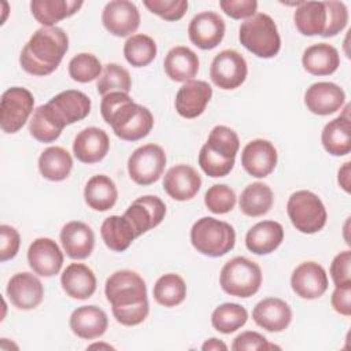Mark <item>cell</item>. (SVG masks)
<instances>
[{
	"mask_svg": "<svg viewBox=\"0 0 351 351\" xmlns=\"http://www.w3.org/2000/svg\"><path fill=\"white\" fill-rule=\"evenodd\" d=\"M351 163L350 162H346L340 170H339V177H337V181H339V185L346 191V192H350V186H351V180H350V174H351Z\"/></svg>",
	"mask_w": 351,
	"mask_h": 351,
	"instance_id": "f5cc1de1",
	"label": "cell"
},
{
	"mask_svg": "<svg viewBox=\"0 0 351 351\" xmlns=\"http://www.w3.org/2000/svg\"><path fill=\"white\" fill-rule=\"evenodd\" d=\"M240 141L236 132L228 126L213 128L207 143L200 148L199 166L210 177H225L233 166Z\"/></svg>",
	"mask_w": 351,
	"mask_h": 351,
	"instance_id": "3957f363",
	"label": "cell"
},
{
	"mask_svg": "<svg viewBox=\"0 0 351 351\" xmlns=\"http://www.w3.org/2000/svg\"><path fill=\"white\" fill-rule=\"evenodd\" d=\"M350 265H351V252L350 251H343L333 258V261L330 263V277L336 287L351 285Z\"/></svg>",
	"mask_w": 351,
	"mask_h": 351,
	"instance_id": "c3c4849f",
	"label": "cell"
},
{
	"mask_svg": "<svg viewBox=\"0 0 351 351\" xmlns=\"http://www.w3.org/2000/svg\"><path fill=\"white\" fill-rule=\"evenodd\" d=\"M101 22L107 32L117 37H126L140 26V12L134 3L128 0H114L106 4Z\"/></svg>",
	"mask_w": 351,
	"mask_h": 351,
	"instance_id": "4fadbf2b",
	"label": "cell"
},
{
	"mask_svg": "<svg viewBox=\"0 0 351 351\" xmlns=\"http://www.w3.org/2000/svg\"><path fill=\"white\" fill-rule=\"evenodd\" d=\"M329 8V27L326 37H333L344 27L348 22V10L344 3L341 1H326Z\"/></svg>",
	"mask_w": 351,
	"mask_h": 351,
	"instance_id": "f907efd6",
	"label": "cell"
},
{
	"mask_svg": "<svg viewBox=\"0 0 351 351\" xmlns=\"http://www.w3.org/2000/svg\"><path fill=\"white\" fill-rule=\"evenodd\" d=\"M123 55L133 67H144L155 59L156 44L147 34H133L123 45Z\"/></svg>",
	"mask_w": 351,
	"mask_h": 351,
	"instance_id": "f35d334b",
	"label": "cell"
},
{
	"mask_svg": "<svg viewBox=\"0 0 351 351\" xmlns=\"http://www.w3.org/2000/svg\"><path fill=\"white\" fill-rule=\"evenodd\" d=\"M7 296L16 308L32 310L43 302L44 287L33 273H16L7 284Z\"/></svg>",
	"mask_w": 351,
	"mask_h": 351,
	"instance_id": "e0dca14e",
	"label": "cell"
},
{
	"mask_svg": "<svg viewBox=\"0 0 351 351\" xmlns=\"http://www.w3.org/2000/svg\"><path fill=\"white\" fill-rule=\"evenodd\" d=\"M239 40L244 48L263 59L276 56L281 48L277 26L273 18L263 12L252 15L240 25Z\"/></svg>",
	"mask_w": 351,
	"mask_h": 351,
	"instance_id": "277c9868",
	"label": "cell"
},
{
	"mask_svg": "<svg viewBox=\"0 0 351 351\" xmlns=\"http://www.w3.org/2000/svg\"><path fill=\"white\" fill-rule=\"evenodd\" d=\"M60 241L69 258L85 259L93 251L95 233L85 222L71 221L62 228Z\"/></svg>",
	"mask_w": 351,
	"mask_h": 351,
	"instance_id": "d4e9b609",
	"label": "cell"
},
{
	"mask_svg": "<svg viewBox=\"0 0 351 351\" xmlns=\"http://www.w3.org/2000/svg\"><path fill=\"white\" fill-rule=\"evenodd\" d=\"M27 261L36 274L52 277L56 276L63 266V252L52 239L40 237L30 244Z\"/></svg>",
	"mask_w": 351,
	"mask_h": 351,
	"instance_id": "2e32d148",
	"label": "cell"
},
{
	"mask_svg": "<svg viewBox=\"0 0 351 351\" xmlns=\"http://www.w3.org/2000/svg\"><path fill=\"white\" fill-rule=\"evenodd\" d=\"M232 350L244 351V350H280L278 346L267 341L265 336L258 332L247 330L237 335L233 340Z\"/></svg>",
	"mask_w": 351,
	"mask_h": 351,
	"instance_id": "bcb514c9",
	"label": "cell"
},
{
	"mask_svg": "<svg viewBox=\"0 0 351 351\" xmlns=\"http://www.w3.org/2000/svg\"><path fill=\"white\" fill-rule=\"evenodd\" d=\"M219 7L233 19H248L255 15L258 3L255 0H221Z\"/></svg>",
	"mask_w": 351,
	"mask_h": 351,
	"instance_id": "681fc988",
	"label": "cell"
},
{
	"mask_svg": "<svg viewBox=\"0 0 351 351\" xmlns=\"http://www.w3.org/2000/svg\"><path fill=\"white\" fill-rule=\"evenodd\" d=\"M166 154L156 144H145L133 151L128 160L130 178L138 185H151L163 174Z\"/></svg>",
	"mask_w": 351,
	"mask_h": 351,
	"instance_id": "9c48e42d",
	"label": "cell"
},
{
	"mask_svg": "<svg viewBox=\"0 0 351 351\" xmlns=\"http://www.w3.org/2000/svg\"><path fill=\"white\" fill-rule=\"evenodd\" d=\"M188 36L193 45L200 49H213L225 36V22L214 11H204L192 18L188 26Z\"/></svg>",
	"mask_w": 351,
	"mask_h": 351,
	"instance_id": "5bb4252c",
	"label": "cell"
},
{
	"mask_svg": "<svg viewBox=\"0 0 351 351\" xmlns=\"http://www.w3.org/2000/svg\"><path fill=\"white\" fill-rule=\"evenodd\" d=\"M202 350L203 351H218V350L225 351V350H228V347H226V344L223 341H221V340H218L215 337H211L207 341H204V344L202 346Z\"/></svg>",
	"mask_w": 351,
	"mask_h": 351,
	"instance_id": "db71d44e",
	"label": "cell"
},
{
	"mask_svg": "<svg viewBox=\"0 0 351 351\" xmlns=\"http://www.w3.org/2000/svg\"><path fill=\"white\" fill-rule=\"evenodd\" d=\"M163 67L170 80L176 82H188L193 80L199 71V59L192 49L178 45L166 53Z\"/></svg>",
	"mask_w": 351,
	"mask_h": 351,
	"instance_id": "f546056e",
	"label": "cell"
},
{
	"mask_svg": "<svg viewBox=\"0 0 351 351\" xmlns=\"http://www.w3.org/2000/svg\"><path fill=\"white\" fill-rule=\"evenodd\" d=\"M202 178L199 173L188 165H176L167 170L163 178V189L178 202L191 200L199 192Z\"/></svg>",
	"mask_w": 351,
	"mask_h": 351,
	"instance_id": "ffe728a7",
	"label": "cell"
},
{
	"mask_svg": "<svg viewBox=\"0 0 351 351\" xmlns=\"http://www.w3.org/2000/svg\"><path fill=\"white\" fill-rule=\"evenodd\" d=\"M103 71L100 60L88 52H82L75 55L69 63V74L70 77L81 84L90 82L100 77Z\"/></svg>",
	"mask_w": 351,
	"mask_h": 351,
	"instance_id": "7bdbcfd3",
	"label": "cell"
},
{
	"mask_svg": "<svg viewBox=\"0 0 351 351\" xmlns=\"http://www.w3.org/2000/svg\"><path fill=\"white\" fill-rule=\"evenodd\" d=\"M73 167L71 155L62 147H48L38 158V170L49 181H63Z\"/></svg>",
	"mask_w": 351,
	"mask_h": 351,
	"instance_id": "e575fe53",
	"label": "cell"
},
{
	"mask_svg": "<svg viewBox=\"0 0 351 351\" xmlns=\"http://www.w3.org/2000/svg\"><path fill=\"white\" fill-rule=\"evenodd\" d=\"M204 204L214 214H226L236 204V193L225 184H215L207 189Z\"/></svg>",
	"mask_w": 351,
	"mask_h": 351,
	"instance_id": "ee69618b",
	"label": "cell"
},
{
	"mask_svg": "<svg viewBox=\"0 0 351 351\" xmlns=\"http://www.w3.org/2000/svg\"><path fill=\"white\" fill-rule=\"evenodd\" d=\"M34 97L26 88L12 86L1 95L0 125L4 133H16L33 112Z\"/></svg>",
	"mask_w": 351,
	"mask_h": 351,
	"instance_id": "ba28073f",
	"label": "cell"
},
{
	"mask_svg": "<svg viewBox=\"0 0 351 351\" xmlns=\"http://www.w3.org/2000/svg\"><path fill=\"white\" fill-rule=\"evenodd\" d=\"M45 106L62 128L84 119L90 112V99L75 89L58 93Z\"/></svg>",
	"mask_w": 351,
	"mask_h": 351,
	"instance_id": "8fae6325",
	"label": "cell"
},
{
	"mask_svg": "<svg viewBox=\"0 0 351 351\" xmlns=\"http://www.w3.org/2000/svg\"><path fill=\"white\" fill-rule=\"evenodd\" d=\"M332 307L341 315H351V285H341L336 287L332 299Z\"/></svg>",
	"mask_w": 351,
	"mask_h": 351,
	"instance_id": "816d5d0a",
	"label": "cell"
},
{
	"mask_svg": "<svg viewBox=\"0 0 351 351\" xmlns=\"http://www.w3.org/2000/svg\"><path fill=\"white\" fill-rule=\"evenodd\" d=\"M69 324L74 335L85 340H93L106 333L108 318L97 306H81L71 313Z\"/></svg>",
	"mask_w": 351,
	"mask_h": 351,
	"instance_id": "484cf974",
	"label": "cell"
},
{
	"mask_svg": "<svg viewBox=\"0 0 351 351\" xmlns=\"http://www.w3.org/2000/svg\"><path fill=\"white\" fill-rule=\"evenodd\" d=\"M350 106L344 112L328 122L321 133V141L326 152L333 156H344L351 151V125L348 117Z\"/></svg>",
	"mask_w": 351,
	"mask_h": 351,
	"instance_id": "83f0119b",
	"label": "cell"
},
{
	"mask_svg": "<svg viewBox=\"0 0 351 351\" xmlns=\"http://www.w3.org/2000/svg\"><path fill=\"white\" fill-rule=\"evenodd\" d=\"M104 293L119 324L134 326L147 318L149 313L147 285L136 271L125 269L112 273L106 281Z\"/></svg>",
	"mask_w": 351,
	"mask_h": 351,
	"instance_id": "6da1fadb",
	"label": "cell"
},
{
	"mask_svg": "<svg viewBox=\"0 0 351 351\" xmlns=\"http://www.w3.org/2000/svg\"><path fill=\"white\" fill-rule=\"evenodd\" d=\"M247 62L234 49H223L215 55L210 66V78L221 89L239 88L247 78Z\"/></svg>",
	"mask_w": 351,
	"mask_h": 351,
	"instance_id": "30bf717a",
	"label": "cell"
},
{
	"mask_svg": "<svg viewBox=\"0 0 351 351\" xmlns=\"http://www.w3.org/2000/svg\"><path fill=\"white\" fill-rule=\"evenodd\" d=\"M248 319L247 310L237 303H223L211 314V325L215 330L229 335L240 329Z\"/></svg>",
	"mask_w": 351,
	"mask_h": 351,
	"instance_id": "74e56055",
	"label": "cell"
},
{
	"mask_svg": "<svg viewBox=\"0 0 351 351\" xmlns=\"http://www.w3.org/2000/svg\"><path fill=\"white\" fill-rule=\"evenodd\" d=\"M100 234L104 244L115 252L128 250L132 241L136 239L130 222L123 215H111L106 218L101 223Z\"/></svg>",
	"mask_w": 351,
	"mask_h": 351,
	"instance_id": "836d02e7",
	"label": "cell"
},
{
	"mask_svg": "<svg viewBox=\"0 0 351 351\" xmlns=\"http://www.w3.org/2000/svg\"><path fill=\"white\" fill-rule=\"evenodd\" d=\"M186 296V285L181 276L167 273L159 277L154 285V299L165 307H174L184 302Z\"/></svg>",
	"mask_w": 351,
	"mask_h": 351,
	"instance_id": "8d00e7d4",
	"label": "cell"
},
{
	"mask_svg": "<svg viewBox=\"0 0 351 351\" xmlns=\"http://www.w3.org/2000/svg\"><path fill=\"white\" fill-rule=\"evenodd\" d=\"M21 237L15 228L10 225L0 226V261L5 262L12 259L19 250Z\"/></svg>",
	"mask_w": 351,
	"mask_h": 351,
	"instance_id": "7dc6e473",
	"label": "cell"
},
{
	"mask_svg": "<svg viewBox=\"0 0 351 351\" xmlns=\"http://www.w3.org/2000/svg\"><path fill=\"white\" fill-rule=\"evenodd\" d=\"M60 284L67 296L78 300L90 298L96 291V277L84 263H70L60 276Z\"/></svg>",
	"mask_w": 351,
	"mask_h": 351,
	"instance_id": "4316f807",
	"label": "cell"
},
{
	"mask_svg": "<svg viewBox=\"0 0 351 351\" xmlns=\"http://www.w3.org/2000/svg\"><path fill=\"white\" fill-rule=\"evenodd\" d=\"M211 96L213 89L206 81L191 80L178 89L174 101L176 110L184 118H197L204 112Z\"/></svg>",
	"mask_w": 351,
	"mask_h": 351,
	"instance_id": "d6986e66",
	"label": "cell"
},
{
	"mask_svg": "<svg viewBox=\"0 0 351 351\" xmlns=\"http://www.w3.org/2000/svg\"><path fill=\"white\" fill-rule=\"evenodd\" d=\"M96 88L101 96H106L110 92L128 93L132 88L130 74L125 67H122L117 63H108L104 66V69L97 80Z\"/></svg>",
	"mask_w": 351,
	"mask_h": 351,
	"instance_id": "b9f144b4",
	"label": "cell"
},
{
	"mask_svg": "<svg viewBox=\"0 0 351 351\" xmlns=\"http://www.w3.org/2000/svg\"><path fill=\"white\" fill-rule=\"evenodd\" d=\"M112 348L111 346H108V344H92V346H89V348Z\"/></svg>",
	"mask_w": 351,
	"mask_h": 351,
	"instance_id": "11a10c76",
	"label": "cell"
},
{
	"mask_svg": "<svg viewBox=\"0 0 351 351\" xmlns=\"http://www.w3.org/2000/svg\"><path fill=\"white\" fill-rule=\"evenodd\" d=\"M110 149V138L107 133L96 126L82 129L74 138V156L86 165L97 163L107 155Z\"/></svg>",
	"mask_w": 351,
	"mask_h": 351,
	"instance_id": "603a6c76",
	"label": "cell"
},
{
	"mask_svg": "<svg viewBox=\"0 0 351 351\" xmlns=\"http://www.w3.org/2000/svg\"><path fill=\"white\" fill-rule=\"evenodd\" d=\"M82 4V1L75 0H33L30 11L38 23L51 27L62 19L74 15Z\"/></svg>",
	"mask_w": 351,
	"mask_h": 351,
	"instance_id": "1f68e13d",
	"label": "cell"
},
{
	"mask_svg": "<svg viewBox=\"0 0 351 351\" xmlns=\"http://www.w3.org/2000/svg\"><path fill=\"white\" fill-rule=\"evenodd\" d=\"M62 130L63 128L55 121L45 104L37 107L33 111L32 119L29 122V132L37 141L52 143L60 136Z\"/></svg>",
	"mask_w": 351,
	"mask_h": 351,
	"instance_id": "60d3db41",
	"label": "cell"
},
{
	"mask_svg": "<svg viewBox=\"0 0 351 351\" xmlns=\"http://www.w3.org/2000/svg\"><path fill=\"white\" fill-rule=\"evenodd\" d=\"M219 284L223 292L230 296L250 298L261 288L262 270L258 263L244 256H236L223 265Z\"/></svg>",
	"mask_w": 351,
	"mask_h": 351,
	"instance_id": "8992f818",
	"label": "cell"
},
{
	"mask_svg": "<svg viewBox=\"0 0 351 351\" xmlns=\"http://www.w3.org/2000/svg\"><path fill=\"white\" fill-rule=\"evenodd\" d=\"M241 165L250 176L265 178L277 165V149L267 140H252L241 152Z\"/></svg>",
	"mask_w": 351,
	"mask_h": 351,
	"instance_id": "ac0fdd59",
	"label": "cell"
},
{
	"mask_svg": "<svg viewBox=\"0 0 351 351\" xmlns=\"http://www.w3.org/2000/svg\"><path fill=\"white\" fill-rule=\"evenodd\" d=\"M273 191L263 182H252L244 188L240 196V210L248 217H262L273 206Z\"/></svg>",
	"mask_w": 351,
	"mask_h": 351,
	"instance_id": "d590c367",
	"label": "cell"
},
{
	"mask_svg": "<svg viewBox=\"0 0 351 351\" xmlns=\"http://www.w3.org/2000/svg\"><path fill=\"white\" fill-rule=\"evenodd\" d=\"M152 126H154V117L151 111L147 107L138 104L133 115L128 119V122H125L114 133L121 140L137 141L148 136Z\"/></svg>",
	"mask_w": 351,
	"mask_h": 351,
	"instance_id": "ab89813d",
	"label": "cell"
},
{
	"mask_svg": "<svg viewBox=\"0 0 351 351\" xmlns=\"http://www.w3.org/2000/svg\"><path fill=\"white\" fill-rule=\"evenodd\" d=\"M85 203L96 211H107L112 208L118 199V189L115 182L104 176L97 174L88 180L84 189Z\"/></svg>",
	"mask_w": 351,
	"mask_h": 351,
	"instance_id": "d6a6232c",
	"label": "cell"
},
{
	"mask_svg": "<svg viewBox=\"0 0 351 351\" xmlns=\"http://www.w3.org/2000/svg\"><path fill=\"white\" fill-rule=\"evenodd\" d=\"M284 239V229L276 221H262L245 234V247L256 255H267L277 250Z\"/></svg>",
	"mask_w": 351,
	"mask_h": 351,
	"instance_id": "f1b7e54d",
	"label": "cell"
},
{
	"mask_svg": "<svg viewBox=\"0 0 351 351\" xmlns=\"http://www.w3.org/2000/svg\"><path fill=\"white\" fill-rule=\"evenodd\" d=\"M144 5L165 21H178L188 10L186 0H144Z\"/></svg>",
	"mask_w": 351,
	"mask_h": 351,
	"instance_id": "f6af8a7d",
	"label": "cell"
},
{
	"mask_svg": "<svg viewBox=\"0 0 351 351\" xmlns=\"http://www.w3.org/2000/svg\"><path fill=\"white\" fill-rule=\"evenodd\" d=\"M166 215V206L158 197L152 195L141 196L136 199L125 211L123 217L130 222L136 237L158 226Z\"/></svg>",
	"mask_w": 351,
	"mask_h": 351,
	"instance_id": "7c38bea8",
	"label": "cell"
},
{
	"mask_svg": "<svg viewBox=\"0 0 351 351\" xmlns=\"http://www.w3.org/2000/svg\"><path fill=\"white\" fill-rule=\"evenodd\" d=\"M287 213L292 225L302 233L313 234L326 223V208L321 199L310 191L293 192L287 203Z\"/></svg>",
	"mask_w": 351,
	"mask_h": 351,
	"instance_id": "52a82bcc",
	"label": "cell"
},
{
	"mask_svg": "<svg viewBox=\"0 0 351 351\" xmlns=\"http://www.w3.org/2000/svg\"><path fill=\"white\" fill-rule=\"evenodd\" d=\"M254 322L267 332H282L292 319L289 304L278 298H266L252 310Z\"/></svg>",
	"mask_w": 351,
	"mask_h": 351,
	"instance_id": "cb8c5ba5",
	"label": "cell"
},
{
	"mask_svg": "<svg viewBox=\"0 0 351 351\" xmlns=\"http://www.w3.org/2000/svg\"><path fill=\"white\" fill-rule=\"evenodd\" d=\"M69 49V37L63 29L51 26L37 29L19 55L22 69L33 75H48L60 64Z\"/></svg>",
	"mask_w": 351,
	"mask_h": 351,
	"instance_id": "7a4b0ae2",
	"label": "cell"
},
{
	"mask_svg": "<svg viewBox=\"0 0 351 351\" xmlns=\"http://www.w3.org/2000/svg\"><path fill=\"white\" fill-rule=\"evenodd\" d=\"M346 101L344 90L333 82H315L304 93L307 110L317 115H329L343 107Z\"/></svg>",
	"mask_w": 351,
	"mask_h": 351,
	"instance_id": "7402d4cb",
	"label": "cell"
},
{
	"mask_svg": "<svg viewBox=\"0 0 351 351\" xmlns=\"http://www.w3.org/2000/svg\"><path fill=\"white\" fill-rule=\"evenodd\" d=\"M296 29L304 36L326 37L329 8L326 1H300L293 12Z\"/></svg>",
	"mask_w": 351,
	"mask_h": 351,
	"instance_id": "44dd1931",
	"label": "cell"
},
{
	"mask_svg": "<svg viewBox=\"0 0 351 351\" xmlns=\"http://www.w3.org/2000/svg\"><path fill=\"white\" fill-rule=\"evenodd\" d=\"M302 63L304 70L313 75H329L339 69L340 55L333 45L318 43L304 49Z\"/></svg>",
	"mask_w": 351,
	"mask_h": 351,
	"instance_id": "4dcf8cb0",
	"label": "cell"
},
{
	"mask_svg": "<svg viewBox=\"0 0 351 351\" xmlns=\"http://www.w3.org/2000/svg\"><path fill=\"white\" fill-rule=\"evenodd\" d=\"M191 243L193 248L207 256L218 258L228 254L236 243V233L228 222L213 217L197 219L191 229Z\"/></svg>",
	"mask_w": 351,
	"mask_h": 351,
	"instance_id": "5b68a950",
	"label": "cell"
},
{
	"mask_svg": "<svg viewBox=\"0 0 351 351\" xmlns=\"http://www.w3.org/2000/svg\"><path fill=\"white\" fill-rule=\"evenodd\" d=\"M291 287L302 299L321 298L328 289L326 271L315 262H303L292 271Z\"/></svg>",
	"mask_w": 351,
	"mask_h": 351,
	"instance_id": "9a60e30c",
	"label": "cell"
}]
</instances>
